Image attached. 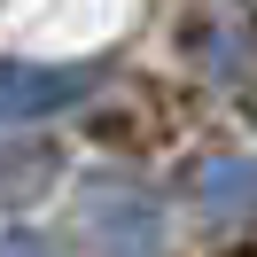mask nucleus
Segmentation results:
<instances>
[{"label": "nucleus", "mask_w": 257, "mask_h": 257, "mask_svg": "<svg viewBox=\"0 0 257 257\" xmlns=\"http://www.w3.org/2000/svg\"><path fill=\"white\" fill-rule=\"evenodd\" d=\"M0 257H47V249H32V241H0Z\"/></svg>", "instance_id": "f257e3e1"}]
</instances>
